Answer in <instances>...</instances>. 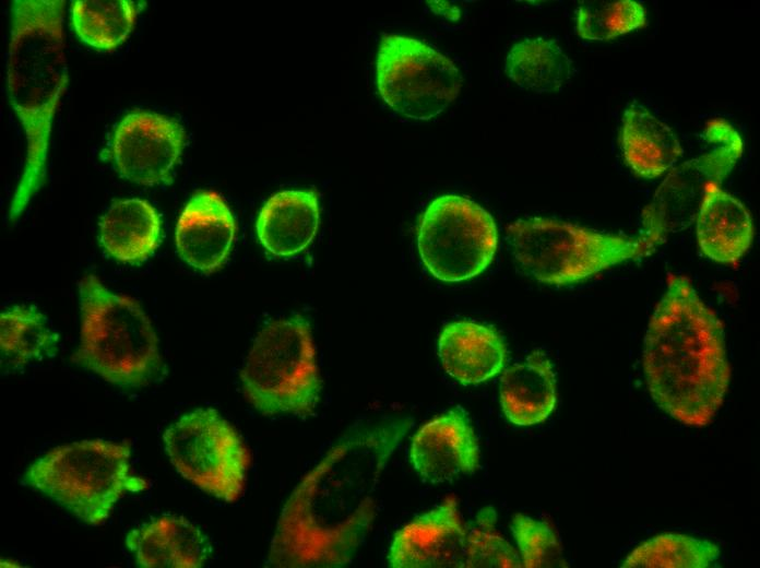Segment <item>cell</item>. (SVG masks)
<instances>
[{
  "instance_id": "obj_19",
  "label": "cell",
  "mask_w": 760,
  "mask_h": 568,
  "mask_svg": "<svg viewBox=\"0 0 760 568\" xmlns=\"http://www.w3.org/2000/svg\"><path fill=\"white\" fill-rule=\"evenodd\" d=\"M694 221L699 249L715 262L737 264L752 242L749 211L719 184L705 188Z\"/></svg>"
},
{
  "instance_id": "obj_20",
  "label": "cell",
  "mask_w": 760,
  "mask_h": 568,
  "mask_svg": "<svg viewBox=\"0 0 760 568\" xmlns=\"http://www.w3.org/2000/svg\"><path fill=\"white\" fill-rule=\"evenodd\" d=\"M499 400L506 418L513 425L545 422L557 403L556 375L548 356L534 351L507 368L500 378Z\"/></svg>"
},
{
  "instance_id": "obj_10",
  "label": "cell",
  "mask_w": 760,
  "mask_h": 568,
  "mask_svg": "<svg viewBox=\"0 0 760 568\" xmlns=\"http://www.w3.org/2000/svg\"><path fill=\"white\" fill-rule=\"evenodd\" d=\"M463 76L455 63L427 43L405 35L382 36L376 84L382 100L413 120H429L458 97Z\"/></svg>"
},
{
  "instance_id": "obj_29",
  "label": "cell",
  "mask_w": 760,
  "mask_h": 568,
  "mask_svg": "<svg viewBox=\"0 0 760 568\" xmlns=\"http://www.w3.org/2000/svg\"><path fill=\"white\" fill-rule=\"evenodd\" d=\"M511 531L520 549L522 567L568 566L561 545L547 522L516 513L511 522Z\"/></svg>"
},
{
  "instance_id": "obj_2",
  "label": "cell",
  "mask_w": 760,
  "mask_h": 568,
  "mask_svg": "<svg viewBox=\"0 0 760 568\" xmlns=\"http://www.w3.org/2000/svg\"><path fill=\"white\" fill-rule=\"evenodd\" d=\"M642 362L664 412L692 427L713 421L731 379L724 327L688 277L669 274L648 324Z\"/></svg>"
},
{
  "instance_id": "obj_28",
  "label": "cell",
  "mask_w": 760,
  "mask_h": 568,
  "mask_svg": "<svg viewBox=\"0 0 760 568\" xmlns=\"http://www.w3.org/2000/svg\"><path fill=\"white\" fill-rule=\"evenodd\" d=\"M497 512L490 505L480 508L466 528V568H519L515 549L496 530Z\"/></svg>"
},
{
  "instance_id": "obj_1",
  "label": "cell",
  "mask_w": 760,
  "mask_h": 568,
  "mask_svg": "<svg viewBox=\"0 0 760 568\" xmlns=\"http://www.w3.org/2000/svg\"><path fill=\"white\" fill-rule=\"evenodd\" d=\"M412 425L409 417L388 419L341 438L285 501L266 566L349 564L375 519L381 474Z\"/></svg>"
},
{
  "instance_id": "obj_6",
  "label": "cell",
  "mask_w": 760,
  "mask_h": 568,
  "mask_svg": "<svg viewBox=\"0 0 760 568\" xmlns=\"http://www.w3.org/2000/svg\"><path fill=\"white\" fill-rule=\"evenodd\" d=\"M240 382L247 401L263 415L314 414L322 380L309 321L296 313L268 322L248 352Z\"/></svg>"
},
{
  "instance_id": "obj_30",
  "label": "cell",
  "mask_w": 760,
  "mask_h": 568,
  "mask_svg": "<svg viewBox=\"0 0 760 568\" xmlns=\"http://www.w3.org/2000/svg\"><path fill=\"white\" fill-rule=\"evenodd\" d=\"M428 7L436 14L443 15L448 20L456 21L460 17V10L458 7L450 4L446 1H428Z\"/></svg>"
},
{
  "instance_id": "obj_11",
  "label": "cell",
  "mask_w": 760,
  "mask_h": 568,
  "mask_svg": "<svg viewBox=\"0 0 760 568\" xmlns=\"http://www.w3.org/2000/svg\"><path fill=\"white\" fill-rule=\"evenodd\" d=\"M704 140L709 149L675 167L642 212L641 236L654 247L694 222L705 188L720 185L743 154L740 134L724 119L706 125Z\"/></svg>"
},
{
  "instance_id": "obj_7",
  "label": "cell",
  "mask_w": 760,
  "mask_h": 568,
  "mask_svg": "<svg viewBox=\"0 0 760 568\" xmlns=\"http://www.w3.org/2000/svg\"><path fill=\"white\" fill-rule=\"evenodd\" d=\"M507 239L524 273L556 286L582 282L655 249L641 235L606 234L547 217L516 220L507 227Z\"/></svg>"
},
{
  "instance_id": "obj_15",
  "label": "cell",
  "mask_w": 760,
  "mask_h": 568,
  "mask_svg": "<svg viewBox=\"0 0 760 568\" xmlns=\"http://www.w3.org/2000/svg\"><path fill=\"white\" fill-rule=\"evenodd\" d=\"M236 233V220L222 196L201 190L190 198L178 218L176 249L188 265L212 273L226 262Z\"/></svg>"
},
{
  "instance_id": "obj_5",
  "label": "cell",
  "mask_w": 760,
  "mask_h": 568,
  "mask_svg": "<svg viewBox=\"0 0 760 568\" xmlns=\"http://www.w3.org/2000/svg\"><path fill=\"white\" fill-rule=\"evenodd\" d=\"M128 442L85 439L57 446L33 461L25 483L81 522L100 525L126 494H138L147 482L131 469Z\"/></svg>"
},
{
  "instance_id": "obj_17",
  "label": "cell",
  "mask_w": 760,
  "mask_h": 568,
  "mask_svg": "<svg viewBox=\"0 0 760 568\" xmlns=\"http://www.w3.org/2000/svg\"><path fill=\"white\" fill-rule=\"evenodd\" d=\"M319 221V194L314 189L283 190L270 197L259 211L257 237L268 255L290 258L312 242Z\"/></svg>"
},
{
  "instance_id": "obj_13",
  "label": "cell",
  "mask_w": 760,
  "mask_h": 568,
  "mask_svg": "<svg viewBox=\"0 0 760 568\" xmlns=\"http://www.w3.org/2000/svg\"><path fill=\"white\" fill-rule=\"evenodd\" d=\"M465 546L466 526L450 497L396 531L388 564L393 568H462Z\"/></svg>"
},
{
  "instance_id": "obj_21",
  "label": "cell",
  "mask_w": 760,
  "mask_h": 568,
  "mask_svg": "<svg viewBox=\"0 0 760 568\" xmlns=\"http://www.w3.org/2000/svg\"><path fill=\"white\" fill-rule=\"evenodd\" d=\"M161 239L159 213L146 200H117L99 220L100 247L108 257L122 263H143L156 251Z\"/></svg>"
},
{
  "instance_id": "obj_23",
  "label": "cell",
  "mask_w": 760,
  "mask_h": 568,
  "mask_svg": "<svg viewBox=\"0 0 760 568\" xmlns=\"http://www.w3.org/2000/svg\"><path fill=\"white\" fill-rule=\"evenodd\" d=\"M506 73L523 90L550 93L570 80L572 61L555 39L526 37L509 50Z\"/></svg>"
},
{
  "instance_id": "obj_18",
  "label": "cell",
  "mask_w": 760,
  "mask_h": 568,
  "mask_svg": "<svg viewBox=\"0 0 760 568\" xmlns=\"http://www.w3.org/2000/svg\"><path fill=\"white\" fill-rule=\"evenodd\" d=\"M438 355L444 371L453 379L462 384H476L503 369L507 346L494 327L461 320L442 328Z\"/></svg>"
},
{
  "instance_id": "obj_26",
  "label": "cell",
  "mask_w": 760,
  "mask_h": 568,
  "mask_svg": "<svg viewBox=\"0 0 760 568\" xmlns=\"http://www.w3.org/2000/svg\"><path fill=\"white\" fill-rule=\"evenodd\" d=\"M720 557L719 547L706 540L675 533L650 539L625 559L627 568H706Z\"/></svg>"
},
{
  "instance_id": "obj_12",
  "label": "cell",
  "mask_w": 760,
  "mask_h": 568,
  "mask_svg": "<svg viewBox=\"0 0 760 568\" xmlns=\"http://www.w3.org/2000/svg\"><path fill=\"white\" fill-rule=\"evenodd\" d=\"M185 143L186 132L177 120L132 110L114 129L110 156L121 178L147 187L166 186L173 182Z\"/></svg>"
},
{
  "instance_id": "obj_3",
  "label": "cell",
  "mask_w": 760,
  "mask_h": 568,
  "mask_svg": "<svg viewBox=\"0 0 760 568\" xmlns=\"http://www.w3.org/2000/svg\"><path fill=\"white\" fill-rule=\"evenodd\" d=\"M63 0H14L7 57V91L26 138V157L10 218H16L46 174L52 120L68 82Z\"/></svg>"
},
{
  "instance_id": "obj_25",
  "label": "cell",
  "mask_w": 760,
  "mask_h": 568,
  "mask_svg": "<svg viewBox=\"0 0 760 568\" xmlns=\"http://www.w3.org/2000/svg\"><path fill=\"white\" fill-rule=\"evenodd\" d=\"M139 11L130 0H76L71 4V23L81 42L110 51L128 38Z\"/></svg>"
},
{
  "instance_id": "obj_27",
  "label": "cell",
  "mask_w": 760,
  "mask_h": 568,
  "mask_svg": "<svg viewBox=\"0 0 760 568\" xmlns=\"http://www.w3.org/2000/svg\"><path fill=\"white\" fill-rule=\"evenodd\" d=\"M645 23V9L633 0L586 1L579 5L575 14L577 33L585 40H609Z\"/></svg>"
},
{
  "instance_id": "obj_16",
  "label": "cell",
  "mask_w": 760,
  "mask_h": 568,
  "mask_svg": "<svg viewBox=\"0 0 760 568\" xmlns=\"http://www.w3.org/2000/svg\"><path fill=\"white\" fill-rule=\"evenodd\" d=\"M126 548L141 568H199L212 555L205 533L181 516H161L130 530Z\"/></svg>"
},
{
  "instance_id": "obj_4",
  "label": "cell",
  "mask_w": 760,
  "mask_h": 568,
  "mask_svg": "<svg viewBox=\"0 0 760 568\" xmlns=\"http://www.w3.org/2000/svg\"><path fill=\"white\" fill-rule=\"evenodd\" d=\"M79 296L80 342L71 360L123 389L157 380L164 371L159 341L139 303L112 292L92 274L81 280Z\"/></svg>"
},
{
  "instance_id": "obj_14",
  "label": "cell",
  "mask_w": 760,
  "mask_h": 568,
  "mask_svg": "<svg viewBox=\"0 0 760 568\" xmlns=\"http://www.w3.org/2000/svg\"><path fill=\"white\" fill-rule=\"evenodd\" d=\"M409 460L417 474L432 484L474 473L479 446L465 411L456 406L424 424L413 436Z\"/></svg>"
},
{
  "instance_id": "obj_8",
  "label": "cell",
  "mask_w": 760,
  "mask_h": 568,
  "mask_svg": "<svg viewBox=\"0 0 760 568\" xmlns=\"http://www.w3.org/2000/svg\"><path fill=\"white\" fill-rule=\"evenodd\" d=\"M165 452L185 480L226 502L244 493L250 453L235 427L212 407L185 413L163 434Z\"/></svg>"
},
{
  "instance_id": "obj_22",
  "label": "cell",
  "mask_w": 760,
  "mask_h": 568,
  "mask_svg": "<svg viewBox=\"0 0 760 568\" xmlns=\"http://www.w3.org/2000/svg\"><path fill=\"white\" fill-rule=\"evenodd\" d=\"M619 145L626 164L645 179L662 176L682 156L670 127L638 104H631L624 113Z\"/></svg>"
},
{
  "instance_id": "obj_24",
  "label": "cell",
  "mask_w": 760,
  "mask_h": 568,
  "mask_svg": "<svg viewBox=\"0 0 760 568\" xmlns=\"http://www.w3.org/2000/svg\"><path fill=\"white\" fill-rule=\"evenodd\" d=\"M59 336L34 306H13L0 315L1 362L21 369L58 353Z\"/></svg>"
},
{
  "instance_id": "obj_9",
  "label": "cell",
  "mask_w": 760,
  "mask_h": 568,
  "mask_svg": "<svg viewBox=\"0 0 760 568\" xmlns=\"http://www.w3.org/2000/svg\"><path fill=\"white\" fill-rule=\"evenodd\" d=\"M417 249L428 272L442 282L456 283L484 272L498 246L494 217L473 200L442 194L419 217Z\"/></svg>"
}]
</instances>
